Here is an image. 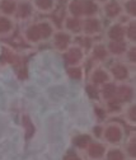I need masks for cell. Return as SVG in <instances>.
<instances>
[{"label": "cell", "mask_w": 136, "mask_h": 160, "mask_svg": "<svg viewBox=\"0 0 136 160\" xmlns=\"http://www.w3.org/2000/svg\"><path fill=\"white\" fill-rule=\"evenodd\" d=\"M68 15L76 18H88V17H99L101 4L98 0H68L66 3Z\"/></svg>", "instance_id": "obj_2"}, {"label": "cell", "mask_w": 136, "mask_h": 160, "mask_svg": "<svg viewBox=\"0 0 136 160\" xmlns=\"http://www.w3.org/2000/svg\"><path fill=\"white\" fill-rule=\"evenodd\" d=\"M122 13L130 19L136 18V0H126L122 3Z\"/></svg>", "instance_id": "obj_16"}, {"label": "cell", "mask_w": 136, "mask_h": 160, "mask_svg": "<svg viewBox=\"0 0 136 160\" xmlns=\"http://www.w3.org/2000/svg\"><path fill=\"white\" fill-rule=\"evenodd\" d=\"M14 31V21L13 18L0 15V37H7L12 34Z\"/></svg>", "instance_id": "obj_12"}, {"label": "cell", "mask_w": 136, "mask_h": 160, "mask_svg": "<svg viewBox=\"0 0 136 160\" xmlns=\"http://www.w3.org/2000/svg\"><path fill=\"white\" fill-rule=\"evenodd\" d=\"M63 31H65L70 36L80 34L82 33V19L73 17V15H66L63 19Z\"/></svg>", "instance_id": "obj_6"}, {"label": "cell", "mask_w": 136, "mask_h": 160, "mask_svg": "<svg viewBox=\"0 0 136 160\" xmlns=\"http://www.w3.org/2000/svg\"><path fill=\"white\" fill-rule=\"evenodd\" d=\"M90 79L94 84H106L108 83L109 80V74L104 70V69H95L93 70L92 75H90Z\"/></svg>", "instance_id": "obj_13"}, {"label": "cell", "mask_w": 136, "mask_h": 160, "mask_svg": "<svg viewBox=\"0 0 136 160\" xmlns=\"http://www.w3.org/2000/svg\"><path fill=\"white\" fill-rule=\"evenodd\" d=\"M107 37L109 41H123L125 39V28L121 23H113L107 29Z\"/></svg>", "instance_id": "obj_9"}, {"label": "cell", "mask_w": 136, "mask_h": 160, "mask_svg": "<svg viewBox=\"0 0 136 160\" xmlns=\"http://www.w3.org/2000/svg\"><path fill=\"white\" fill-rule=\"evenodd\" d=\"M111 74L116 80H125L128 76V69L123 64H114L111 69Z\"/></svg>", "instance_id": "obj_14"}, {"label": "cell", "mask_w": 136, "mask_h": 160, "mask_svg": "<svg viewBox=\"0 0 136 160\" xmlns=\"http://www.w3.org/2000/svg\"><path fill=\"white\" fill-rule=\"evenodd\" d=\"M102 94H103V98L106 99H111L114 94H116V87L111 83H106L103 84V89H102Z\"/></svg>", "instance_id": "obj_19"}, {"label": "cell", "mask_w": 136, "mask_h": 160, "mask_svg": "<svg viewBox=\"0 0 136 160\" xmlns=\"http://www.w3.org/2000/svg\"><path fill=\"white\" fill-rule=\"evenodd\" d=\"M55 32H56L55 24L50 19H40V21H36L24 28L23 37L26 41L34 45L51 38Z\"/></svg>", "instance_id": "obj_1"}, {"label": "cell", "mask_w": 136, "mask_h": 160, "mask_svg": "<svg viewBox=\"0 0 136 160\" xmlns=\"http://www.w3.org/2000/svg\"><path fill=\"white\" fill-rule=\"evenodd\" d=\"M18 0H0V15L14 18Z\"/></svg>", "instance_id": "obj_10"}, {"label": "cell", "mask_w": 136, "mask_h": 160, "mask_svg": "<svg viewBox=\"0 0 136 160\" xmlns=\"http://www.w3.org/2000/svg\"><path fill=\"white\" fill-rule=\"evenodd\" d=\"M51 38H52V45L56 50L66 51L70 47L71 36L69 33H66L65 31H56Z\"/></svg>", "instance_id": "obj_7"}, {"label": "cell", "mask_w": 136, "mask_h": 160, "mask_svg": "<svg viewBox=\"0 0 136 160\" xmlns=\"http://www.w3.org/2000/svg\"><path fill=\"white\" fill-rule=\"evenodd\" d=\"M107 50L112 55L120 56V55H123L126 52V45L123 43V41H109Z\"/></svg>", "instance_id": "obj_15"}, {"label": "cell", "mask_w": 136, "mask_h": 160, "mask_svg": "<svg viewBox=\"0 0 136 160\" xmlns=\"http://www.w3.org/2000/svg\"><path fill=\"white\" fill-rule=\"evenodd\" d=\"M101 12L109 21H117L123 15L122 3L117 2V0H104L101 4Z\"/></svg>", "instance_id": "obj_3"}, {"label": "cell", "mask_w": 136, "mask_h": 160, "mask_svg": "<svg viewBox=\"0 0 136 160\" xmlns=\"http://www.w3.org/2000/svg\"><path fill=\"white\" fill-rule=\"evenodd\" d=\"M66 60L68 62L71 64L73 66H75L76 64H79L83 58V50L79 47V46H70L68 50H66Z\"/></svg>", "instance_id": "obj_11"}, {"label": "cell", "mask_w": 136, "mask_h": 160, "mask_svg": "<svg viewBox=\"0 0 136 160\" xmlns=\"http://www.w3.org/2000/svg\"><path fill=\"white\" fill-rule=\"evenodd\" d=\"M125 28V38L128 39V41H135V37H136V23H135V19H130V21L123 26Z\"/></svg>", "instance_id": "obj_17"}, {"label": "cell", "mask_w": 136, "mask_h": 160, "mask_svg": "<svg viewBox=\"0 0 136 160\" xmlns=\"http://www.w3.org/2000/svg\"><path fill=\"white\" fill-rule=\"evenodd\" d=\"M92 55H93V57L97 58V60H104V58L107 57V55H108V50H107V47H106L104 45L97 43V45L92 48Z\"/></svg>", "instance_id": "obj_18"}, {"label": "cell", "mask_w": 136, "mask_h": 160, "mask_svg": "<svg viewBox=\"0 0 136 160\" xmlns=\"http://www.w3.org/2000/svg\"><path fill=\"white\" fill-rule=\"evenodd\" d=\"M34 13H36V9L32 4V0H18L17 12H15L14 18H17L21 22H27L33 18Z\"/></svg>", "instance_id": "obj_5"}, {"label": "cell", "mask_w": 136, "mask_h": 160, "mask_svg": "<svg viewBox=\"0 0 136 160\" xmlns=\"http://www.w3.org/2000/svg\"><path fill=\"white\" fill-rule=\"evenodd\" d=\"M69 74H70V76H71L73 79H80L82 75H83V71H82V69H79V68L73 66L71 69H69Z\"/></svg>", "instance_id": "obj_20"}, {"label": "cell", "mask_w": 136, "mask_h": 160, "mask_svg": "<svg viewBox=\"0 0 136 160\" xmlns=\"http://www.w3.org/2000/svg\"><path fill=\"white\" fill-rule=\"evenodd\" d=\"M103 29V23L99 17H88L82 19V33L88 37L98 36Z\"/></svg>", "instance_id": "obj_4"}, {"label": "cell", "mask_w": 136, "mask_h": 160, "mask_svg": "<svg viewBox=\"0 0 136 160\" xmlns=\"http://www.w3.org/2000/svg\"><path fill=\"white\" fill-rule=\"evenodd\" d=\"M32 4L36 12L42 14H50L56 9L57 2L56 0H32Z\"/></svg>", "instance_id": "obj_8"}, {"label": "cell", "mask_w": 136, "mask_h": 160, "mask_svg": "<svg viewBox=\"0 0 136 160\" xmlns=\"http://www.w3.org/2000/svg\"><path fill=\"white\" fill-rule=\"evenodd\" d=\"M117 2H120V3H123V2H126V0H117Z\"/></svg>", "instance_id": "obj_21"}]
</instances>
